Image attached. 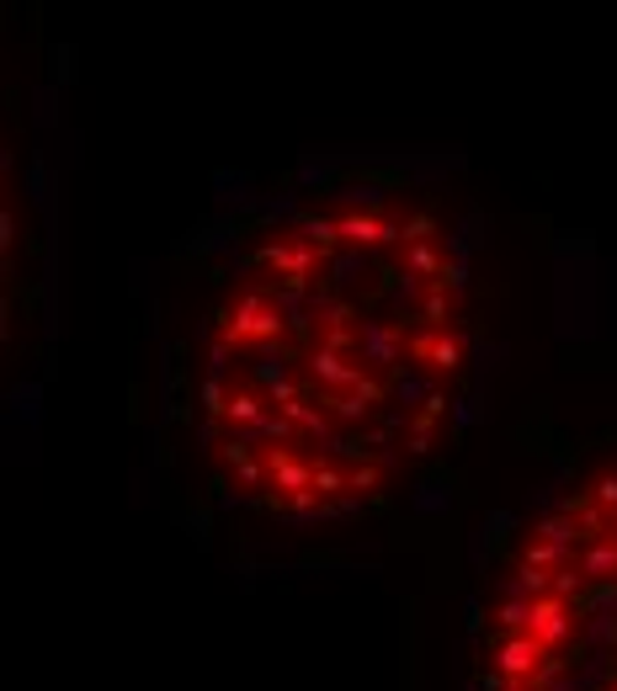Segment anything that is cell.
Returning a JSON list of instances; mask_svg holds the SVG:
<instances>
[{"mask_svg": "<svg viewBox=\"0 0 617 691\" xmlns=\"http://www.w3.org/2000/svg\"><path fill=\"white\" fill-rule=\"evenodd\" d=\"M468 346L447 224L400 192L320 197L250 245L208 320L203 457L278 521L372 511L447 436Z\"/></svg>", "mask_w": 617, "mask_h": 691, "instance_id": "1", "label": "cell"}, {"mask_svg": "<svg viewBox=\"0 0 617 691\" xmlns=\"http://www.w3.org/2000/svg\"><path fill=\"white\" fill-rule=\"evenodd\" d=\"M479 691H617V457L517 538L485 612Z\"/></svg>", "mask_w": 617, "mask_h": 691, "instance_id": "2", "label": "cell"}]
</instances>
